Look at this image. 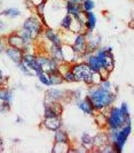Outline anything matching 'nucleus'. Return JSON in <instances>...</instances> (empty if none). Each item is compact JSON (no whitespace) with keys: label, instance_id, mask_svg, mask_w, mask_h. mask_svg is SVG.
Returning <instances> with one entry per match:
<instances>
[{"label":"nucleus","instance_id":"obj_1","mask_svg":"<svg viewBox=\"0 0 134 153\" xmlns=\"http://www.w3.org/2000/svg\"><path fill=\"white\" fill-rule=\"evenodd\" d=\"M86 96L93 104L95 112H104L115 104L117 99V93L111 90H103L99 85H89L87 86Z\"/></svg>","mask_w":134,"mask_h":153},{"label":"nucleus","instance_id":"obj_2","mask_svg":"<svg viewBox=\"0 0 134 153\" xmlns=\"http://www.w3.org/2000/svg\"><path fill=\"white\" fill-rule=\"evenodd\" d=\"M107 115V124H105V130H118L124 124H125V117L121 115L119 107L112 105L104 111Z\"/></svg>","mask_w":134,"mask_h":153},{"label":"nucleus","instance_id":"obj_3","mask_svg":"<svg viewBox=\"0 0 134 153\" xmlns=\"http://www.w3.org/2000/svg\"><path fill=\"white\" fill-rule=\"evenodd\" d=\"M21 27L29 32L35 42H37V40H39V39L41 38L43 32H44V29H45L41 21L39 20V17L37 15H35V14H32L29 17H27L23 21Z\"/></svg>","mask_w":134,"mask_h":153},{"label":"nucleus","instance_id":"obj_4","mask_svg":"<svg viewBox=\"0 0 134 153\" xmlns=\"http://www.w3.org/2000/svg\"><path fill=\"white\" fill-rule=\"evenodd\" d=\"M70 70L74 74L77 82H82L86 86L91 85V78H92V73L93 71L89 69L88 65L85 60L71 63L70 65Z\"/></svg>","mask_w":134,"mask_h":153},{"label":"nucleus","instance_id":"obj_5","mask_svg":"<svg viewBox=\"0 0 134 153\" xmlns=\"http://www.w3.org/2000/svg\"><path fill=\"white\" fill-rule=\"evenodd\" d=\"M131 131H132V123H125L120 129H118L116 140L112 143L115 153H121L124 151V147L131 135Z\"/></svg>","mask_w":134,"mask_h":153},{"label":"nucleus","instance_id":"obj_6","mask_svg":"<svg viewBox=\"0 0 134 153\" xmlns=\"http://www.w3.org/2000/svg\"><path fill=\"white\" fill-rule=\"evenodd\" d=\"M41 39L45 40V42H47V43H51V44H54V45L57 46H62V44H63L60 30H56V29H54L52 27L45 28L44 32H43V36H41Z\"/></svg>","mask_w":134,"mask_h":153},{"label":"nucleus","instance_id":"obj_7","mask_svg":"<svg viewBox=\"0 0 134 153\" xmlns=\"http://www.w3.org/2000/svg\"><path fill=\"white\" fill-rule=\"evenodd\" d=\"M71 47L74 51V53L77 55H80L82 59V55L86 52V47H87V40L85 38V35L84 33H76L74 42L71 44Z\"/></svg>","mask_w":134,"mask_h":153},{"label":"nucleus","instance_id":"obj_8","mask_svg":"<svg viewBox=\"0 0 134 153\" xmlns=\"http://www.w3.org/2000/svg\"><path fill=\"white\" fill-rule=\"evenodd\" d=\"M40 127H43L44 129L48 131L54 132L55 130H57L60 128L63 127V121H62V116H55V117H47L44 119L40 123Z\"/></svg>","mask_w":134,"mask_h":153},{"label":"nucleus","instance_id":"obj_9","mask_svg":"<svg viewBox=\"0 0 134 153\" xmlns=\"http://www.w3.org/2000/svg\"><path fill=\"white\" fill-rule=\"evenodd\" d=\"M45 101H61L66 102V90L51 88L45 91Z\"/></svg>","mask_w":134,"mask_h":153},{"label":"nucleus","instance_id":"obj_10","mask_svg":"<svg viewBox=\"0 0 134 153\" xmlns=\"http://www.w3.org/2000/svg\"><path fill=\"white\" fill-rule=\"evenodd\" d=\"M107 143H109L108 132H107L105 129H101L99 132H96L93 136V152H97Z\"/></svg>","mask_w":134,"mask_h":153},{"label":"nucleus","instance_id":"obj_11","mask_svg":"<svg viewBox=\"0 0 134 153\" xmlns=\"http://www.w3.org/2000/svg\"><path fill=\"white\" fill-rule=\"evenodd\" d=\"M5 39H6V45L12 46V47H16V48H22L24 47V42H23L22 37L17 33L16 30H13L8 32L7 35H5Z\"/></svg>","mask_w":134,"mask_h":153},{"label":"nucleus","instance_id":"obj_12","mask_svg":"<svg viewBox=\"0 0 134 153\" xmlns=\"http://www.w3.org/2000/svg\"><path fill=\"white\" fill-rule=\"evenodd\" d=\"M74 104L77 105V107L79 108L84 114L89 115V116H93L94 113H95V109H94V107H93V104H92V101L89 100V98L87 97V96H85L82 99L76 101Z\"/></svg>","mask_w":134,"mask_h":153},{"label":"nucleus","instance_id":"obj_13","mask_svg":"<svg viewBox=\"0 0 134 153\" xmlns=\"http://www.w3.org/2000/svg\"><path fill=\"white\" fill-rule=\"evenodd\" d=\"M4 53L6 54L9 60L14 62L15 65H17L18 62L22 61L23 56V50L22 48H16V47H12V46H6Z\"/></svg>","mask_w":134,"mask_h":153},{"label":"nucleus","instance_id":"obj_14","mask_svg":"<svg viewBox=\"0 0 134 153\" xmlns=\"http://www.w3.org/2000/svg\"><path fill=\"white\" fill-rule=\"evenodd\" d=\"M96 23H97V17L93 10L85 13V27H86V30L94 31L95 28H96Z\"/></svg>","mask_w":134,"mask_h":153},{"label":"nucleus","instance_id":"obj_15","mask_svg":"<svg viewBox=\"0 0 134 153\" xmlns=\"http://www.w3.org/2000/svg\"><path fill=\"white\" fill-rule=\"evenodd\" d=\"M54 142H60V143H69V144H72L71 143V138L70 135L68 134V131L62 127L57 130L54 131Z\"/></svg>","mask_w":134,"mask_h":153},{"label":"nucleus","instance_id":"obj_16","mask_svg":"<svg viewBox=\"0 0 134 153\" xmlns=\"http://www.w3.org/2000/svg\"><path fill=\"white\" fill-rule=\"evenodd\" d=\"M79 143L86 149L87 152H93V136L89 132H82L79 138Z\"/></svg>","mask_w":134,"mask_h":153},{"label":"nucleus","instance_id":"obj_17","mask_svg":"<svg viewBox=\"0 0 134 153\" xmlns=\"http://www.w3.org/2000/svg\"><path fill=\"white\" fill-rule=\"evenodd\" d=\"M21 15H22V12L17 7H9L6 8V9H2L0 12V17H6V19H9V20L17 19L18 16Z\"/></svg>","mask_w":134,"mask_h":153},{"label":"nucleus","instance_id":"obj_18","mask_svg":"<svg viewBox=\"0 0 134 153\" xmlns=\"http://www.w3.org/2000/svg\"><path fill=\"white\" fill-rule=\"evenodd\" d=\"M44 105L51 108L52 112L56 116H62L63 114L64 108H63V102H61V101H45L44 100Z\"/></svg>","mask_w":134,"mask_h":153},{"label":"nucleus","instance_id":"obj_19","mask_svg":"<svg viewBox=\"0 0 134 153\" xmlns=\"http://www.w3.org/2000/svg\"><path fill=\"white\" fill-rule=\"evenodd\" d=\"M64 9H66V13L69 14V15H71L72 17L79 15L82 12L80 5L72 4V2H68V1H64Z\"/></svg>","mask_w":134,"mask_h":153},{"label":"nucleus","instance_id":"obj_20","mask_svg":"<svg viewBox=\"0 0 134 153\" xmlns=\"http://www.w3.org/2000/svg\"><path fill=\"white\" fill-rule=\"evenodd\" d=\"M0 99L2 100V101L12 104L13 99H14V91H13V89L8 88L6 85L0 88Z\"/></svg>","mask_w":134,"mask_h":153},{"label":"nucleus","instance_id":"obj_21","mask_svg":"<svg viewBox=\"0 0 134 153\" xmlns=\"http://www.w3.org/2000/svg\"><path fill=\"white\" fill-rule=\"evenodd\" d=\"M85 61L87 62V65H88L89 69L92 70V71H99L100 69H101V62L100 60L96 58V55L94 53L89 54L88 56L85 59Z\"/></svg>","mask_w":134,"mask_h":153},{"label":"nucleus","instance_id":"obj_22","mask_svg":"<svg viewBox=\"0 0 134 153\" xmlns=\"http://www.w3.org/2000/svg\"><path fill=\"white\" fill-rule=\"evenodd\" d=\"M48 78H49V83L51 86H59L64 83V79L63 76L60 71H52V73H48Z\"/></svg>","mask_w":134,"mask_h":153},{"label":"nucleus","instance_id":"obj_23","mask_svg":"<svg viewBox=\"0 0 134 153\" xmlns=\"http://www.w3.org/2000/svg\"><path fill=\"white\" fill-rule=\"evenodd\" d=\"M72 20H74V17L66 13V15L63 16V17L61 19V21H60L59 30L60 31H70L71 24H72Z\"/></svg>","mask_w":134,"mask_h":153},{"label":"nucleus","instance_id":"obj_24","mask_svg":"<svg viewBox=\"0 0 134 153\" xmlns=\"http://www.w3.org/2000/svg\"><path fill=\"white\" fill-rule=\"evenodd\" d=\"M94 122L100 129H105V124H107V115L104 112H95L94 115Z\"/></svg>","mask_w":134,"mask_h":153},{"label":"nucleus","instance_id":"obj_25","mask_svg":"<svg viewBox=\"0 0 134 153\" xmlns=\"http://www.w3.org/2000/svg\"><path fill=\"white\" fill-rule=\"evenodd\" d=\"M72 144L69 143H60V142H54L52 152L53 153H69V149Z\"/></svg>","mask_w":134,"mask_h":153},{"label":"nucleus","instance_id":"obj_26","mask_svg":"<svg viewBox=\"0 0 134 153\" xmlns=\"http://www.w3.org/2000/svg\"><path fill=\"white\" fill-rule=\"evenodd\" d=\"M47 1H48V0L40 2L39 5L35 6L33 10H32V13H33L35 15H37L39 19H41V17L46 16V15H45V13H46V7H47Z\"/></svg>","mask_w":134,"mask_h":153},{"label":"nucleus","instance_id":"obj_27","mask_svg":"<svg viewBox=\"0 0 134 153\" xmlns=\"http://www.w3.org/2000/svg\"><path fill=\"white\" fill-rule=\"evenodd\" d=\"M60 32H61V37H62V42H63V44L71 45V44H72V42H74L76 33L71 32V31H60Z\"/></svg>","mask_w":134,"mask_h":153},{"label":"nucleus","instance_id":"obj_28","mask_svg":"<svg viewBox=\"0 0 134 153\" xmlns=\"http://www.w3.org/2000/svg\"><path fill=\"white\" fill-rule=\"evenodd\" d=\"M80 7H82V10L84 13L92 12L95 8V1L94 0H84L80 4Z\"/></svg>","mask_w":134,"mask_h":153},{"label":"nucleus","instance_id":"obj_29","mask_svg":"<svg viewBox=\"0 0 134 153\" xmlns=\"http://www.w3.org/2000/svg\"><path fill=\"white\" fill-rule=\"evenodd\" d=\"M36 76H37V78L39 79V83L43 85V86H47V88H49V86H51L49 78H48V74H47V73L41 71V73L37 74Z\"/></svg>","mask_w":134,"mask_h":153},{"label":"nucleus","instance_id":"obj_30","mask_svg":"<svg viewBox=\"0 0 134 153\" xmlns=\"http://www.w3.org/2000/svg\"><path fill=\"white\" fill-rule=\"evenodd\" d=\"M16 67L21 70V73H22L23 75H25V76H28V77H32V76H35V74L31 71V69L25 65V63H23L22 61L21 62H18L17 65H16Z\"/></svg>","mask_w":134,"mask_h":153},{"label":"nucleus","instance_id":"obj_31","mask_svg":"<svg viewBox=\"0 0 134 153\" xmlns=\"http://www.w3.org/2000/svg\"><path fill=\"white\" fill-rule=\"evenodd\" d=\"M62 76H63V79H64V83H77V79H76V76H74V74L69 69L67 70L66 73H63L62 74Z\"/></svg>","mask_w":134,"mask_h":153},{"label":"nucleus","instance_id":"obj_32","mask_svg":"<svg viewBox=\"0 0 134 153\" xmlns=\"http://www.w3.org/2000/svg\"><path fill=\"white\" fill-rule=\"evenodd\" d=\"M101 81H102V77L99 74V71H93L92 73V78H91V85L97 86V85L101 83Z\"/></svg>","mask_w":134,"mask_h":153},{"label":"nucleus","instance_id":"obj_33","mask_svg":"<svg viewBox=\"0 0 134 153\" xmlns=\"http://www.w3.org/2000/svg\"><path fill=\"white\" fill-rule=\"evenodd\" d=\"M10 108H12V104L0 99V114H7L10 112Z\"/></svg>","mask_w":134,"mask_h":153},{"label":"nucleus","instance_id":"obj_34","mask_svg":"<svg viewBox=\"0 0 134 153\" xmlns=\"http://www.w3.org/2000/svg\"><path fill=\"white\" fill-rule=\"evenodd\" d=\"M119 111H120V113H121V115L126 119V117H128V116H131V114H130V108H128V105H127V102H125V101H123L121 104H120V106H119Z\"/></svg>","mask_w":134,"mask_h":153},{"label":"nucleus","instance_id":"obj_35","mask_svg":"<svg viewBox=\"0 0 134 153\" xmlns=\"http://www.w3.org/2000/svg\"><path fill=\"white\" fill-rule=\"evenodd\" d=\"M99 86H100L101 89H103V90H111L112 91L113 84L111 83V81H109V78H107V79H102L101 83L99 84ZM115 93H116V92H115Z\"/></svg>","mask_w":134,"mask_h":153},{"label":"nucleus","instance_id":"obj_36","mask_svg":"<svg viewBox=\"0 0 134 153\" xmlns=\"http://www.w3.org/2000/svg\"><path fill=\"white\" fill-rule=\"evenodd\" d=\"M97 152H102V153H115V150H113V146L112 144L109 142V143H107L104 146H102Z\"/></svg>","mask_w":134,"mask_h":153},{"label":"nucleus","instance_id":"obj_37","mask_svg":"<svg viewBox=\"0 0 134 153\" xmlns=\"http://www.w3.org/2000/svg\"><path fill=\"white\" fill-rule=\"evenodd\" d=\"M7 29H8L7 22L0 19V35H4V33L7 31Z\"/></svg>","mask_w":134,"mask_h":153},{"label":"nucleus","instance_id":"obj_38","mask_svg":"<svg viewBox=\"0 0 134 153\" xmlns=\"http://www.w3.org/2000/svg\"><path fill=\"white\" fill-rule=\"evenodd\" d=\"M6 39H5V35H0V53H4L5 48H6Z\"/></svg>","mask_w":134,"mask_h":153},{"label":"nucleus","instance_id":"obj_39","mask_svg":"<svg viewBox=\"0 0 134 153\" xmlns=\"http://www.w3.org/2000/svg\"><path fill=\"white\" fill-rule=\"evenodd\" d=\"M6 81H7V77L6 76L4 77V78H0V88H2V86L6 85Z\"/></svg>","mask_w":134,"mask_h":153},{"label":"nucleus","instance_id":"obj_40","mask_svg":"<svg viewBox=\"0 0 134 153\" xmlns=\"http://www.w3.org/2000/svg\"><path fill=\"white\" fill-rule=\"evenodd\" d=\"M63 1H68V2H72V4H77V5H80L84 0H63Z\"/></svg>","mask_w":134,"mask_h":153},{"label":"nucleus","instance_id":"obj_41","mask_svg":"<svg viewBox=\"0 0 134 153\" xmlns=\"http://www.w3.org/2000/svg\"><path fill=\"white\" fill-rule=\"evenodd\" d=\"M4 150H5V145H4V139L1 138L0 136V153L4 152Z\"/></svg>","mask_w":134,"mask_h":153},{"label":"nucleus","instance_id":"obj_42","mask_svg":"<svg viewBox=\"0 0 134 153\" xmlns=\"http://www.w3.org/2000/svg\"><path fill=\"white\" fill-rule=\"evenodd\" d=\"M31 2H32V5L33 6H37V5H39L40 2H43V1H46V0H30Z\"/></svg>","mask_w":134,"mask_h":153},{"label":"nucleus","instance_id":"obj_43","mask_svg":"<svg viewBox=\"0 0 134 153\" xmlns=\"http://www.w3.org/2000/svg\"><path fill=\"white\" fill-rule=\"evenodd\" d=\"M23 121H24V120H23V117L18 115V116L16 117V121H15V122L17 123V124H21V123H23Z\"/></svg>","mask_w":134,"mask_h":153},{"label":"nucleus","instance_id":"obj_44","mask_svg":"<svg viewBox=\"0 0 134 153\" xmlns=\"http://www.w3.org/2000/svg\"><path fill=\"white\" fill-rule=\"evenodd\" d=\"M21 142V139H18V138H14L13 139V143H20Z\"/></svg>","mask_w":134,"mask_h":153},{"label":"nucleus","instance_id":"obj_45","mask_svg":"<svg viewBox=\"0 0 134 153\" xmlns=\"http://www.w3.org/2000/svg\"><path fill=\"white\" fill-rule=\"evenodd\" d=\"M5 75H4V71H2V69H0V78H4Z\"/></svg>","mask_w":134,"mask_h":153},{"label":"nucleus","instance_id":"obj_46","mask_svg":"<svg viewBox=\"0 0 134 153\" xmlns=\"http://www.w3.org/2000/svg\"><path fill=\"white\" fill-rule=\"evenodd\" d=\"M2 2H4V1H2V0H0V9H1V7H2Z\"/></svg>","mask_w":134,"mask_h":153}]
</instances>
